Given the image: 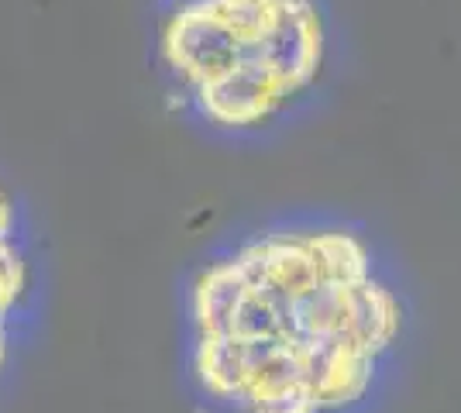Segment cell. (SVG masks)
Masks as SVG:
<instances>
[{"label": "cell", "instance_id": "cell-2", "mask_svg": "<svg viewBox=\"0 0 461 413\" xmlns=\"http://www.w3.org/2000/svg\"><path fill=\"white\" fill-rule=\"evenodd\" d=\"M155 62L203 131L266 138L324 90L334 24L324 0H166Z\"/></svg>", "mask_w": 461, "mask_h": 413}, {"label": "cell", "instance_id": "cell-1", "mask_svg": "<svg viewBox=\"0 0 461 413\" xmlns=\"http://www.w3.org/2000/svg\"><path fill=\"white\" fill-rule=\"evenodd\" d=\"M183 317L186 375L221 413H366L410 337V300L375 238L317 214L221 245Z\"/></svg>", "mask_w": 461, "mask_h": 413}, {"label": "cell", "instance_id": "cell-3", "mask_svg": "<svg viewBox=\"0 0 461 413\" xmlns=\"http://www.w3.org/2000/svg\"><path fill=\"white\" fill-rule=\"evenodd\" d=\"M39 293V265L32 248L28 217L18 197L0 179V379L7 375L21 335L35 310Z\"/></svg>", "mask_w": 461, "mask_h": 413}]
</instances>
